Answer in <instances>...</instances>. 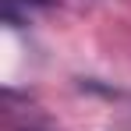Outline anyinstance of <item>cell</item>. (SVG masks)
<instances>
[{"mask_svg": "<svg viewBox=\"0 0 131 131\" xmlns=\"http://www.w3.org/2000/svg\"><path fill=\"white\" fill-rule=\"evenodd\" d=\"M21 4H36V7H50L53 0H21Z\"/></svg>", "mask_w": 131, "mask_h": 131, "instance_id": "6da1fadb", "label": "cell"}]
</instances>
